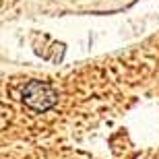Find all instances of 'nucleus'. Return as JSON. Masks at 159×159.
Segmentation results:
<instances>
[{"label":"nucleus","mask_w":159,"mask_h":159,"mask_svg":"<svg viewBox=\"0 0 159 159\" xmlns=\"http://www.w3.org/2000/svg\"><path fill=\"white\" fill-rule=\"evenodd\" d=\"M58 101V93L48 83L29 81L23 87V103L35 112H46Z\"/></svg>","instance_id":"f257e3e1"}]
</instances>
